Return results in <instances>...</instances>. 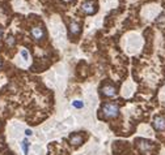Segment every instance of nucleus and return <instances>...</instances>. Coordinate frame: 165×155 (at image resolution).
<instances>
[{"label":"nucleus","mask_w":165,"mask_h":155,"mask_svg":"<svg viewBox=\"0 0 165 155\" xmlns=\"http://www.w3.org/2000/svg\"><path fill=\"white\" fill-rule=\"evenodd\" d=\"M101 112L105 119H115L119 115V106L113 102H106L101 107Z\"/></svg>","instance_id":"1"},{"label":"nucleus","mask_w":165,"mask_h":155,"mask_svg":"<svg viewBox=\"0 0 165 155\" xmlns=\"http://www.w3.org/2000/svg\"><path fill=\"white\" fill-rule=\"evenodd\" d=\"M136 146H138V149H139L143 154H147V153L151 151L153 147H155V144H153L152 141H149V140L138 138V140H136Z\"/></svg>","instance_id":"2"},{"label":"nucleus","mask_w":165,"mask_h":155,"mask_svg":"<svg viewBox=\"0 0 165 155\" xmlns=\"http://www.w3.org/2000/svg\"><path fill=\"white\" fill-rule=\"evenodd\" d=\"M100 91H101V95H104L106 98H112V97H115L117 95V89L112 83H105L104 86H101Z\"/></svg>","instance_id":"3"},{"label":"nucleus","mask_w":165,"mask_h":155,"mask_svg":"<svg viewBox=\"0 0 165 155\" xmlns=\"http://www.w3.org/2000/svg\"><path fill=\"white\" fill-rule=\"evenodd\" d=\"M81 11L84 14H88V16L96 13V11H97L96 4H94L92 0H86V2H84L81 4Z\"/></svg>","instance_id":"4"},{"label":"nucleus","mask_w":165,"mask_h":155,"mask_svg":"<svg viewBox=\"0 0 165 155\" xmlns=\"http://www.w3.org/2000/svg\"><path fill=\"white\" fill-rule=\"evenodd\" d=\"M152 126L155 128V130H157V132H163V130H165V117L161 116V115L155 116L153 117V121H152Z\"/></svg>","instance_id":"5"},{"label":"nucleus","mask_w":165,"mask_h":155,"mask_svg":"<svg viewBox=\"0 0 165 155\" xmlns=\"http://www.w3.org/2000/svg\"><path fill=\"white\" fill-rule=\"evenodd\" d=\"M30 33H31V37H33L35 41H41V39L45 37V31H43V29L42 27H39V26L33 27Z\"/></svg>","instance_id":"6"},{"label":"nucleus","mask_w":165,"mask_h":155,"mask_svg":"<svg viewBox=\"0 0 165 155\" xmlns=\"http://www.w3.org/2000/svg\"><path fill=\"white\" fill-rule=\"evenodd\" d=\"M68 141H70V144L71 145H73V146H80L82 144V136L81 134H71V136L68 137Z\"/></svg>","instance_id":"7"},{"label":"nucleus","mask_w":165,"mask_h":155,"mask_svg":"<svg viewBox=\"0 0 165 155\" xmlns=\"http://www.w3.org/2000/svg\"><path fill=\"white\" fill-rule=\"evenodd\" d=\"M70 33H71V35H77L80 33V25H79L77 22L72 21L70 23Z\"/></svg>","instance_id":"8"},{"label":"nucleus","mask_w":165,"mask_h":155,"mask_svg":"<svg viewBox=\"0 0 165 155\" xmlns=\"http://www.w3.org/2000/svg\"><path fill=\"white\" fill-rule=\"evenodd\" d=\"M5 43H7L8 47H13L16 45V39H15L13 35H8L7 39H5Z\"/></svg>","instance_id":"9"},{"label":"nucleus","mask_w":165,"mask_h":155,"mask_svg":"<svg viewBox=\"0 0 165 155\" xmlns=\"http://www.w3.org/2000/svg\"><path fill=\"white\" fill-rule=\"evenodd\" d=\"M21 149L25 155H28V153H29V142H28V140H24L21 142Z\"/></svg>","instance_id":"10"},{"label":"nucleus","mask_w":165,"mask_h":155,"mask_svg":"<svg viewBox=\"0 0 165 155\" xmlns=\"http://www.w3.org/2000/svg\"><path fill=\"white\" fill-rule=\"evenodd\" d=\"M72 107H75V108H82V107H84V103H82L81 101H73Z\"/></svg>","instance_id":"11"},{"label":"nucleus","mask_w":165,"mask_h":155,"mask_svg":"<svg viewBox=\"0 0 165 155\" xmlns=\"http://www.w3.org/2000/svg\"><path fill=\"white\" fill-rule=\"evenodd\" d=\"M21 56L24 60H29V54H28L26 50H21Z\"/></svg>","instance_id":"12"},{"label":"nucleus","mask_w":165,"mask_h":155,"mask_svg":"<svg viewBox=\"0 0 165 155\" xmlns=\"http://www.w3.org/2000/svg\"><path fill=\"white\" fill-rule=\"evenodd\" d=\"M25 134H26V136H31V134H33V132H31L30 129H26V130H25Z\"/></svg>","instance_id":"13"},{"label":"nucleus","mask_w":165,"mask_h":155,"mask_svg":"<svg viewBox=\"0 0 165 155\" xmlns=\"http://www.w3.org/2000/svg\"><path fill=\"white\" fill-rule=\"evenodd\" d=\"M2 68H3V60L0 59V70H2Z\"/></svg>","instance_id":"14"},{"label":"nucleus","mask_w":165,"mask_h":155,"mask_svg":"<svg viewBox=\"0 0 165 155\" xmlns=\"http://www.w3.org/2000/svg\"><path fill=\"white\" fill-rule=\"evenodd\" d=\"M2 34H3V31H2V29H0V38H2Z\"/></svg>","instance_id":"15"}]
</instances>
